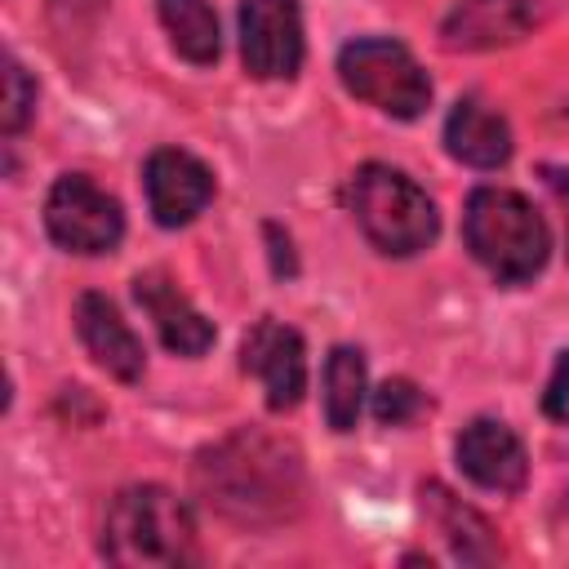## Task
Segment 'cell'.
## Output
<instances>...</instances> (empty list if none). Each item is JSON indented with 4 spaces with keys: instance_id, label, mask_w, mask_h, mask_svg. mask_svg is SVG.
I'll use <instances>...</instances> for the list:
<instances>
[{
    "instance_id": "6da1fadb",
    "label": "cell",
    "mask_w": 569,
    "mask_h": 569,
    "mask_svg": "<svg viewBox=\"0 0 569 569\" xmlns=\"http://www.w3.org/2000/svg\"><path fill=\"white\" fill-rule=\"evenodd\" d=\"M196 489L218 516L249 529H271L298 516L307 480L284 440L240 427L196 458Z\"/></svg>"
},
{
    "instance_id": "7a4b0ae2",
    "label": "cell",
    "mask_w": 569,
    "mask_h": 569,
    "mask_svg": "<svg viewBox=\"0 0 569 569\" xmlns=\"http://www.w3.org/2000/svg\"><path fill=\"white\" fill-rule=\"evenodd\" d=\"M102 556L124 569H182L200 560L191 507L160 485H129L102 520Z\"/></svg>"
},
{
    "instance_id": "3957f363",
    "label": "cell",
    "mask_w": 569,
    "mask_h": 569,
    "mask_svg": "<svg viewBox=\"0 0 569 569\" xmlns=\"http://www.w3.org/2000/svg\"><path fill=\"white\" fill-rule=\"evenodd\" d=\"M462 240L498 284H525L547 267L551 231L511 187H476L462 209Z\"/></svg>"
},
{
    "instance_id": "277c9868",
    "label": "cell",
    "mask_w": 569,
    "mask_h": 569,
    "mask_svg": "<svg viewBox=\"0 0 569 569\" xmlns=\"http://www.w3.org/2000/svg\"><path fill=\"white\" fill-rule=\"evenodd\" d=\"M351 213L369 244L387 258H413L440 236L431 196L391 164H365L351 178Z\"/></svg>"
},
{
    "instance_id": "5b68a950",
    "label": "cell",
    "mask_w": 569,
    "mask_h": 569,
    "mask_svg": "<svg viewBox=\"0 0 569 569\" xmlns=\"http://www.w3.org/2000/svg\"><path fill=\"white\" fill-rule=\"evenodd\" d=\"M338 76L351 98L378 107L391 120H418L431 107V80L400 40L360 36V40L342 44Z\"/></svg>"
},
{
    "instance_id": "8992f818",
    "label": "cell",
    "mask_w": 569,
    "mask_h": 569,
    "mask_svg": "<svg viewBox=\"0 0 569 569\" xmlns=\"http://www.w3.org/2000/svg\"><path fill=\"white\" fill-rule=\"evenodd\" d=\"M44 231L67 253H111L124 236V213L84 173H62L44 200Z\"/></svg>"
},
{
    "instance_id": "52a82bcc",
    "label": "cell",
    "mask_w": 569,
    "mask_h": 569,
    "mask_svg": "<svg viewBox=\"0 0 569 569\" xmlns=\"http://www.w3.org/2000/svg\"><path fill=\"white\" fill-rule=\"evenodd\" d=\"M240 58L253 80H289L302 67V9L298 0L240 4Z\"/></svg>"
},
{
    "instance_id": "ba28073f",
    "label": "cell",
    "mask_w": 569,
    "mask_h": 569,
    "mask_svg": "<svg viewBox=\"0 0 569 569\" xmlns=\"http://www.w3.org/2000/svg\"><path fill=\"white\" fill-rule=\"evenodd\" d=\"M240 365L262 382L271 409H293L302 400V391H307V351H302V338H298V329H289V325H280L271 316L258 320L244 333Z\"/></svg>"
},
{
    "instance_id": "9c48e42d",
    "label": "cell",
    "mask_w": 569,
    "mask_h": 569,
    "mask_svg": "<svg viewBox=\"0 0 569 569\" xmlns=\"http://www.w3.org/2000/svg\"><path fill=\"white\" fill-rule=\"evenodd\" d=\"M147 204L160 227H187L213 200V173L178 147H160L147 160Z\"/></svg>"
},
{
    "instance_id": "30bf717a",
    "label": "cell",
    "mask_w": 569,
    "mask_h": 569,
    "mask_svg": "<svg viewBox=\"0 0 569 569\" xmlns=\"http://www.w3.org/2000/svg\"><path fill=\"white\" fill-rule=\"evenodd\" d=\"M453 453H458L462 476L480 489H493V493H516L529 476V453H525L520 436L498 418L467 422Z\"/></svg>"
},
{
    "instance_id": "8fae6325",
    "label": "cell",
    "mask_w": 569,
    "mask_h": 569,
    "mask_svg": "<svg viewBox=\"0 0 569 569\" xmlns=\"http://www.w3.org/2000/svg\"><path fill=\"white\" fill-rule=\"evenodd\" d=\"M538 4L533 0H458L445 22H440V44L445 49H498L516 44L533 31Z\"/></svg>"
},
{
    "instance_id": "7c38bea8",
    "label": "cell",
    "mask_w": 569,
    "mask_h": 569,
    "mask_svg": "<svg viewBox=\"0 0 569 569\" xmlns=\"http://www.w3.org/2000/svg\"><path fill=\"white\" fill-rule=\"evenodd\" d=\"M133 298L156 325L160 342L178 356H204L213 347V325L191 307V298L164 276V271H142L133 276Z\"/></svg>"
},
{
    "instance_id": "4fadbf2b",
    "label": "cell",
    "mask_w": 569,
    "mask_h": 569,
    "mask_svg": "<svg viewBox=\"0 0 569 569\" xmlns=\"http://www.w3.org/2000/svg\"><path fill=\"white\" fill-rule=\"evenodd\" d=\"M76 333L84 342V351L120 382H138L147 369V351L138 342V333L124 325V316L116 311L111 298L102 293H80L76 298Z\"/></svg>"
},
{
    "instance_id": "5bb4252c",
    "label": "cell",
    "mask_w": 569,
    "mask_h": 569,
    "mask_svg": "<svg viewBox=\"0 0 569 569\" xmlns=\"http://www.w3.org/2000/svg\"><path fill=\"white\" fill-rule=\"evenodd\" d=\"M445 151L471 169H498L511 160V129L498 111L476 98H462L445 120Z\"/></svg>"
},
{
    "instance_id": "9a60e30c",
    "label": "cell",
    "mask_w": 569,
    "mask_h": 569,
    "mask_svg": "<svg viewBox=\"0 0 569 569\" xmlns=\"http://www.w3.org/2000/svg\"><path fill=\"white\" fill-rule=\"evenodd\" d=\"M422 507L436 516L453 560H462V565H493L502 556V547L493 538V525L480 511H471L462 498H453L445 485H422Z\"/></svg>"
},
{
    "instance_id": "2e32d148",
    "label": "cell",
    "mask_w": 569,
    "mask_h": 569,
    "mask_svg": "<svg viewBox=\"0 0 569 569\" xmlns=\"http://www.w3.org/2000/svg\"><path fill=\"white\" fill-rule=\"evenodd\" d=\"M156 4H160V22H164L173 49L187 62H196V67L218 62L222 36H218V18H213L209 0H156Z\"/></svg>"
},
{
    "instance_id": "e0dca14e",
    "label": "cell",
    "mask_w": 569,
    "mask_h": 569,
    "mask_svg": "<svg viewBox=\"0 0 569 569\" xmlns=\"http://www.w3.org/2000/svg\"><path fill=\"white\" fill-rule=\"evenodd\" d=\"M365 405V356L356 347H333L325 360V418L333 431H351Z\"/></svg>"
},
{
    "instance_id": "ac0fdd59",
    "label": "cell",
    "mask_w": 569,
    "mask_h": 569,
    "mask_svg": "<svg viewBox=\"0 0 569 569\" xmlns=\"http://www.w3.org/2000/svg\"><path fill=\"white\" fill-rule=\"evenodd\" d=\"M0 67H4V98H0V129L13 138V133H22L27 129V120L36 116V80L27 76V67L13 58V53H4L0 58Z\"/></svg>"
},
{
    "instance_id": "d6986e66",
    "label": "cell",
    "mask_w": 569,
    "mask_h": 569,
    "mask_svg": "<svg viewBox=\"0 0 569 569\" xmlns=\"http://www.w3.org/2000/svg\"><path fill=\"white\" fill-rule=\"evenodd\" d=\"M422 405H427V396H422L409 378H391V382H382V387L373 391V418H378L382 427H405V422H413V418L422 413Z\"/></svg>"
},
{
    "instance_id": "ffe728a7",
    "label": "cell",
    "mask_w": 569,
    "mask_h": 569,
    "mask_svg": "<svg viewBox=\"0 0 569 569\" xmlns=\"http://www.w3.org/2000/svg\"><path fill=\"white\" fill-rule=\"evenodd\" d=\"M542 409H547L556 422H569V351L556 356L551 382H547V391H542Z\"/></svg>"
},
{
    "instance_id": "44dd1931",
    "label": "cell",
    "mask_w": 569,
    "mask_h": 569,
    "mask_svg": "<svg viewBox=\"0 0 569 569\" xmlns=\"http://www.w3.org/2000/svg\"><path fill=\"white\" fill-rule=\"evenodd\" d=\"M542 178H547L551 196H556L560 209H565V244H569V169H560V164H542Z\"/></svg>"
}]
</instances>
